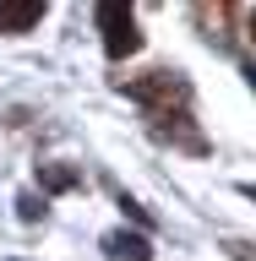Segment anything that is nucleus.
<instances>
[{"instance_id":"f257e3e1","label":"nucleus","mask_w":256,"mask_h":261,"mask_svg":"<svg viewBox=\"0 0 256 261\" xmlns=\"http://www.w3.org/2000/svg\"><path fill=\"white\" fill-rule=\"evenodd\" d=\"M114 93L136 98L147 109V120H158V114H191V76L180 65H153V71H136V76H114Z\"/></svg>"},{"instance_id":"f03ea898","label":"nucleus","mask_w":256,"mask_h":261,"mask_svg":"<svg viewBox=\"0 0 256 261\" xmlns=\"http://www.w3.org/2000/svg\"><path fill=\"white\" fill-rule=\"evenodd\" d=\"M93 22H98V38H104V55H109V60H131V55L142 49V28H136V11H131V6L98 0Z\"/></svg>"},{"instance_id":"7ed1b4c3","label":"nucleus","mask_w":256,"mask_h":261,"mask_svg":"<svg viewBox=\"0 0 256 261\" xmlns=\"http://www.w3.org/2000/svg\"><path fill=\"white\" fill-rule=\"evenodd\" d=\"M147 130H153L158 142L180 147V152H191V158H202V152H207V136L196 130L191 114H158V120H147Z\"/></svg>"},{"instance_id":"20e7f679","label":"nucleus","mask_w":256,"mask_h":261,"mask_svg":"<svg viewBox=\"0 0 256 261\" xmlns=\"http://www.w3.org/2000/svg\"><path fill=\"white\" fill-rule=\"evenodd\" d=\"M191 16H196V28H202V38L207 44H229L235 38V16H240V6H229V0H218V6H207V0H196L191 6Z\"/></svg>"},{"instance_id":"39448f33","label":"nucleus","mask_w":256,"mask_h":261,"mask_svg":"<svg viewBox=\"0 0 256 261\" xmlns=\"http://www.w3.org/2000/svg\"><path fill=\"white\" fill-rule=\"evenodd\" d=\"M98 245H104V256H114V261H153V240L136 234V228H109Z\"/></svg>"},{"instance_id":"423d86ee","label":"nucleus","mask_w":256,"mask_h":261,"mask_svg":"<svg viewBox=\"0 0 256 261\" xmlns=\"http://www.w3.org/2000/svg\"><path fill=\"white\" fill-rule=\"evenodd\" d=\"M44 0H0V33H28L44 22Z\"/></svg>"},{"instance_id":"0eeeda50","label":"nucleus","mask_w":256,"mask_h":261,"mask_svg":"<svg viewBox=\"0 0 256 261\" xmlns=\"http://www.w3.org/2000/svg\"><path fill=\"white\" fill-rule=\"evenodd\" d=\"M60 191H82V169L77 163H38V196H60Z\"/></svg>"},{"instance_id":"6e6552de","label":"nucleus","mask_w":256,"mask_h":261,"mask_svg":"<svg viewBox=\"0 0 256 261\" xmlns=\"http://www.w3.org/2000/svg\"><path fill=\"white\" fill-rule=\"evenodd\" d=\"M114 201H120V212H126L131 223H136V234H147V228H153V212H147V207H142V201H131V196H126V191H114Z\"/></svg>"},{"instance_id":"1a4fd4ad","label":"nucleus","mask_w":256,"mask_h":261,"mask_svg":"<svg viewBox=\"0 0 256 261\" xmlns=\"http://www.w3.org/2000/svg\"><path fill=\"white\" fill-rule=\"evenodd\" d=\"M44 212H49V201H44V196H33V191H22V196H16V218H22V223H38Z\"/></svg>"},{"instance_id":"9d476101","label":"nucleus","mask_w":256,"mask_h":261,"mask_svg":"<svg viewBox=\"0 0 256 261\" xmlns=\"http://www.w3.org/2000/svg\"><path fill=\"white\" fill-rule=\"evenodd\" d=\"M224 250L235 261H256V240H224Z\"/></svg>"},{"instance_id":"9b49d317","label":"nucleus","mask_w":256,"mask_h":261,"mask_svg":"<svg viewBox=\"0 0 256 261\" xmlns=\"http://www.w3.org/2000/svg\"><path fill=\"white\" fill-rule=\"evenodd\" d=\"M245 82H251V87H256V60H251V65H245Z\"/></svg>"},{"instance_id":"f8f14e48","label":"nucleus","mask_w":256,"mask_h":261,"mask_svg":"<svg viewBox=\"0 0 256 261\" xmlns=\"http://www.w3.org/2000/svg\"><path fill=\"white\" fill-rule=\"evenodd\" d=\"M240 16H245V22H251V38H256V11H240Z\"/></svg>"},{"instance_id":"ddd939ff","label":"nucleus","mask_w":256,"mask_h":261,"mask_svg":"<svg viewBox=\"0 0 256 261\" xmlns=\"http://www.w3.org/2000/svg\"><path fill=\"white\" fill-rule=\"evenodd\" d=\"M240 196H251V201H256V185H240Z\"/></svg>"},{"instance_id":"4468645a","label":"nucleus","mask_w":256,"mask_h":261,"mask_svg":"<svg viewBox=\"0 0 256 261\" xmlns=\"http://www.w3.org/2000/svg\"><path fill=\"white\" fill-rule=\"evenodd\" d=\"M11 261H22V256H11Z\"/></svg>"}]
</instances>
